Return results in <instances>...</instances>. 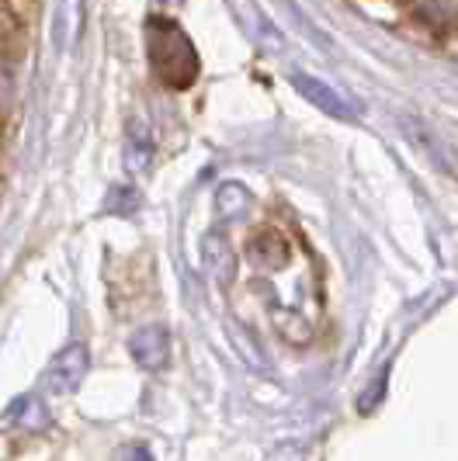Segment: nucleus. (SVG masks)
Wrapping results in <instances>:
<instances>
[{
    "label": "nucleus",
    "instance_id": "obj_1",
    "mask_svg": "<svg viewBox=\"0 0 458 461\" xmlns=\"http://www.w3.org/2000/svg\"><path fill=\"white\" fill-rule=\"evenodd\" d=\"M146 49H150V63H153V73L160 77V84L174 87V91H184L195 84L198 56H195L191 39L174 22L150 18L146 22Z\"/></svg>",
    "mask_w": 458,
    "mask_h": 461
},
{
    "label": "nucleus",
    "instance_id": "obj_2",
    "mask_svg": "<svg viewBox=\"0 0 458 461\" xmlns=\"http://www.w3.org/2000/svg\"><path fill=\"white\" fill-rule=\"evenodd\" d=\"M87 368H91V354H87V347L69 344L52 357V365H49V371H46V385L60 395L77 393L80 382L87 378Z\"/></svg>",
    "mask_w": 458,
    "mask_h": 461
},
{
    "label": "nucleus",
    "instance_id": "obj_3",
    "mask_svg": "<svg viewBox=\"0 0 458 461\" xmlns=\"http://www.w3.org/2000/svg\"><path fill=\"white\" fill-rule=\"evenodd\" d=\"M292 87H296L309 104H316L320 112H326V115H334V118L358 115V104H354L347 94L337 91V87H330L326 80L313 77V73H292Z\"/></svg>",
    "mask_w": 458,
    "mask_h": 461
},
{
    "label": "nucleus",
    "instance_id": "obj_4",
    "mask_svg": "<svg viewBox=\"0 0 458 461\" xmlns=\"http://www.w3.org/2000/svg\"><path fill=\"white\" fill-rule=\"evenodd\" d=\"M129 354H133V361H136L139 368L146 371H157L167 365V357H170V337H167V330L163 326H142L133 333V340H129Z\"/></svg>",
    "mask_w": 458,
    "mask_h": 461
},
{
    "label": "nucleus",
    "instance_id": "obj_5",
    "mask_svg": "<svg viewBox=\"0 0 458 461\" xmlns=\"http://www.w3.org/2000/svg\"><path fill=\"white\" fill-rule=\"evenodd\" d=\"M202 264H206V271L212 275V281H219L223 288L233 285V277H236V254H233V247H229L223 236L208 232L206 240H202Z\"/></svg>",
    "mask_w": 458,
    "mask_h": 461
},
{
    "label": "nucleus",
    "instance_id": "obj_6",
    "mask_svg": "<svg viewBox=\"0 0 458 461\" xmlns=\"http://www.w3.org/2000/svg\"><path fill=\"white\" fill-rule=\"evenodd\" d=\"M251 205H253L251 191L243 185H236V181H226V185H219V191H215V215H219L223 222H240V219H247Z\"/></svg>",
    "mask_w": 458,
    "mask_h": 461
},
{
    "label": "nucleus",
    "instance_id": "obj_7",
    "mask_svg": "<svg viewBox=\"0 0 458 461\" xmlns=\"http://www.w3.org/2000/svg\"><path fill=\"white\" fill-rule=\"evenodd\" d=\"M251 257L261 264V267H285V260H289V250H285V240L278 236V232L264 230L257 232L251 240Z\"/></svg>",
    "mask_w": 458,
    "mask_h": 461
},
{
    "label": "nucleus",
    "instance_id": "obj_8",
    "mask_svg": "<svg viewBox=\"0 0 458 461\" xmlns=\"http://www.w3.org/2000/svg\"><path fill=\"white\" fill-rule=\"evenodd\" d=\"M153 157V146H150V139L142 132V125H136L133 132H129V142H125V160L133 170H146V163Z\"/></svg>",
    "mask_w": 458,
    "mask_h": 461
}]
</instances>
